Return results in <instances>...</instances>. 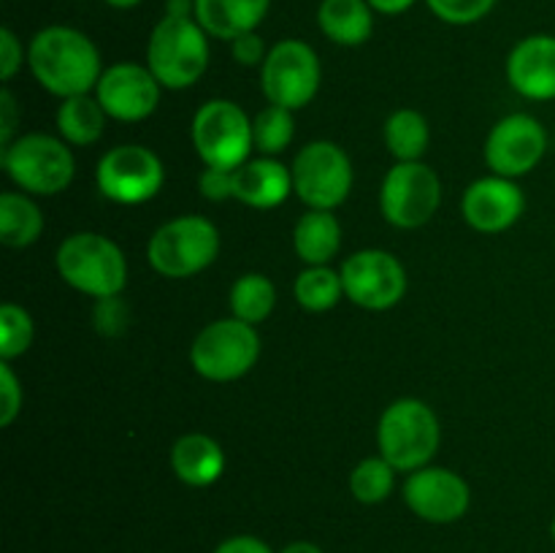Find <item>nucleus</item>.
<instances>
[{"label": "nucleus", "mask_w": 555, "mask_h": 553, "mask_svg": "<svg viewBox=\"0 0 555 553\" xmlns=\"http://www.w3.org/2000/svg\"><path fill=\"white\" fill-rule=\"evenodd\" d=\"M27 65L43 90L57 98L90 95L101 81V52L85 33L68 25H49L33 36Z\"/></svg>", "instance_id": "nucleus-1"}, {"label": "nucleus", "mask_w": 555, "mask_h": 553, "mask_svg": "<svg viewBox=\"0 0 555 553\" xmlns=\"http://www.w3.org/2000/svg\"><path fill=\"white\" fill-rule=\"evenodd\" d=\"M146 65L168 90H188L209 65V33L195 16L163 14L146 43Z\"/></svg>", "instance_id": "nucleus-2"}, {"label": "nucleus", "mask_w": 555, "mask_h": 553, "mask_svg": "<svg viewBox=\"0 0 555 553\" xmlns=\"http://www.w3.org/2000/svg\"><path fill=\"white\" fill-rule=\"evenodd\" d=\"M60 276L74 291L92 298H114L128 285V260L122 249L103 233H70L54 255Z\"/></svg>", "instance_id": "nucleus-3"}, {"label": "nucleus", "mask_w": 555, "mask_h": 553, "mask_svg": "<svg viewBox=\"0 0 555 553\" xmlns=\"http://www.w3.org/2000/svg\"><path fill=\"white\" fill-rule=\"evenodd\" d=\"M442 428L426 401L399 399L383 412L377 426L379 455L396 472H417L431 464L439 450Z\"/></svg>", "instance_id": "nucleus-4"}, {"label": "nucleus", "mask_w": 555, "mask_h": 553, "mask_svg": "<svg viewBox=\"0 0 555 553\" xmlns=\"http://www.w3.org/2000/svg\"><path fill=\"white\" fill-rule=\"evenodd\" d=\"M220 255V231L211 220L184 215L157 228L146 247L150 266L168 280H184L209 269Z\"/></svg>", "instance_id": "nucleus-5"}, {"label": "nucleus", "mask_w": 555, "mask_h": 553, "mask_svg": "<svg viewBox=\"0 0 555 553\" xmlns=\"http://www.w3.org/2000/svg\"><path fill=\"white\" fill-rule=\"evenodd\" d=\"M11 182L30 195H57L74 182V152L49 133H25L0 150Z\"/></svg>", "instance_id": "nucleus-6"}, {"label": "nucleus", "mask_w": 555, "mask_h": 553, "mask_svg": "<svg viewBox=\"0 0 555 553\" xmlns=\"http://www.w3.org/2000/svg\"><path fill=\"white\" fill-rule=\"evenodd\" d=\"M260 358V336L255 325L238 318L215 320L195 336L190 363L211 383H233L244 377Z\"/></svg>", "instance_id": "nucleus-7"}, {"label": "nucleus", "mask_w": 555, "mask_h": 553, "mask_svg": "<svg viewBox=\"0 0 555 553\" xmlns=\"http://www.w3.org/2000/svg\"><path fill=\"white\" fill-rule=\"evenodd\" d=\"M193 146L206 168L233 171L249 160L255 150L253 119L238 108V103L215 98L206 101L193 117Z\"/></svg>", "instance_id": "nucleus-8"}, {"label": "nucleus", "mask_w": 555, "mask_h": 553, "mask_svg": "<svg viewBox=\"0 0 555 553\" xmlns=\"http://www.w3.org/2000/svg\"><path fill=\"white\" fill-rule=\"evenodd\" d=\"M320 79H323V68H320L318 52L298 38L274 43L266 54V63L260 65L263 95L269 98V103L285 106L291 112L312 103L320 90Z\"/></svg>", "instance_id": "nucleus-9"}, {"label": "nucleus", "mask_w": 555, "mask_h": 553, "mask_svg": "<svg viewBox=\"0 0 555 553\" xmlns=\"http://www.w3.org/2000/svg\"><path fill=\"white\" fill-rule=\"evenodd\" d=\"M293 193L309 209L334 211L352 190V163L334 141H312L296 155L291 166Z\"/></svg>", "instance_id": "nucleus-10"}, {"label": "nucleus", "mask_w": 555, "mask_h": 553, "mask_svg": "<svg viewBox=\"0 0 555 553\" xmlns=\"http://www.w3.org/2000/svg\"><path fill=\"white\" fill-rule=\"evenodd\" d=\"M439 204H442V182L426 163H396L385 173L379 209L390 226L404 228V231L426 226L437 215Z\"/></svg>", "instance_id": "nucleus-11"}, {"label": "nucleus", "mask_w": 555, "mask_h": 553, "mask_svg": "<svg viewBox=\"0 0 555 553\" xmlns=\"http://www.w3.org/2000/svg\"><path fill=\"white\" fill-rule=\"evenodd\" d=\"M166 182L160 157L141 144H119L98 160L95 184L101 195L122 206H139L155 198Z\"/></svg>", "instance_id": "nucleus-12"}, {"label": "nucleus", "mask_w": 555, "mask_h": 553, "mask_svg": "<svg viewBox=\"0 0 555 553\" xmlns=\"http://www.w3.org/2000/svg\"><path fill=\"white\" fill-rule=\"evenodd\" d=\"M345 296L356 307L383 312L396 307L406 293V271L396 255L385 249H361L352 253L341 266Z\"/></svg>", "instance_id": "nucleus-13"}, {"label": "nucleus", "mask_w": 555, "mask_h": 553, "mask_svg": "<svg viewBox=\"0 0 555 553\" xmlns=\"http://www.w3.org/2000/svg\"><path fill=\"white\" fill-rule=\"evenodd\" d=\"M547 152V133L531 114L499 119L486 141V163L496 177L518 179L540 166Z\"/></svg>", "instance_id": "nucleus-14"}, {"label": "nucleus", "mask_w": 555, "mask_h": 553, "mask_svg": "<svg viewBox=\"0 0 555 553\" xmlns=\"http://www.w3.org/2000/svg\"><path fill=\"white\" fill-rule=\"evenodd\" d=\"M404 502L426 524H455L472 504V491L461 475L444 466H423L410 472L404 483Z\"/></svg>", "instance_id": "nucleus-15"}, {"label": "nucleus", "mask_w": 555, "mask_h": 553, "mask_svg": "<svg viewBox=\"0 0 555 553\" xmlns=\"http://www.w3.org/2000/svg\"><path fill=\"white\" fill-rule=\"evenodd\" d=\"M160 87L163 85L155 79L150 65L114 63L103 70L95 87V98L101 101L108 119L141 123L160 103Z\"/></svg>", "instance_id": "nucleus-16"}, {"label": "nucleus", "mask_w": 555, "mask_h": 553, "mask_svg": "<svg viewBox=\"0 0 555 553\" xmlns=\"http://www.w3.org/2000/svg\"><path fill=\"white\" fill-rule=\"evenodd\" d=\"M526 209L524 190L504 177L477 179L466 188L461 211L477 233H502L520 220Z\"/></svg>", "instance_id": "nucleus-17"}, {"label": "nucleus", "mask_w": 555, "mask_h": 553, "mask_svg": "<svg viewBox=\"0 0 555 553\" xmlns=\"http://www.w3.org/2000/svg\"><path fill=\"white\" fill-rule=\"evenodd\" d=\"M507 81L529 101L555 98V36H529L507 57Z\"/></svg>", "instance_id": "nucleus-18"}, {"label": "nucleus", "mask_w": 555, "mask_h": 553, "mask_svg": "<svg viewBox=\"0 0 555 553\" xmlns=\"http://www.w3.org/2000/svg\"><path fill=\"white\" fill-rule=\"evenodd\" d=\"M293 193V171L274 157H258L233 168V198L253 209H276Z\"/></svg>", "instance_id": "nucleus-19"}, {"label": "nucleus", "mask_w": 555, "mask_h": 553, "mask_svg": "<svg viewBox=\"0 0 555 553\" xmlns=\"http://www.w3.org/2000/svg\"><path fill=\"white\" fill-rule=\"evenodd\" d=\"M171 470L184 486L206 488L225 472V453L209 434H184L171 448Z\"/></svg>", "instance_id": "nucleus-20"}, {"label": "nucleus", "mask_w": 555, "mask_h": 553, "mask_svg": "<svg viewBox=\"0 0 555 553\" xmlns=\"http://www.w3.org/2000/svg\"><path fill=\"white\" fill-rule=\"evenodd\" d=\"M271 0H195V20L211 38L231 43L253 33L269 14Z\"/></svg>", "instance_id": "nucleus-21"}, {"label": "nucleus", "mask_w": 555, "mask_h": 553, "mask_svg": "<svg viewBox=\"0 0 555 553\" xmlns=\"http://www.w3.org/2000/svg\"><path fill=\"white\" fill-rule=\"evenodd\" d=\"M318 27L339 47H361L372 38L374 9L369 0H323L318 5Z\"/></svg>", "instance_id": "nucleus-22"}, {"label": "nucleus", "mask_w": 555, "mask_h": 553, "mask_svg": "<svg viewBox=\"0 0 555 553\" xmlns=\"http://www.w3.org/2000/svg\"><path fill=\"white\" fill-rule=\"evenodd\" d=\"M293 249L307 266H328L341 249V226L334 211L312 209L293 228Z\"/></svg>", "instance_id": "nucleus-23"}, {"label": "nucleus", "mask_w": 555, "mask_h": 553, "mask_svg": "<svg viewBox=\"0 0 555 553\" xmlns=\"http://www.w3.org/2000/svg\"><path fill=\"white\" fill-rule=\"evenodd\" d=\"M106 119L108 114L103 112L98 98L74 95L60 103L54 123H57V133L65 144L90 146L103 136Z\"/></svg>", "instance_id": "nucleus-24"}, {"label": "nucleus", "mask_w": 555, "mask_h": 553, "mask_svg": "<svg viewBox=\"0 0 555 553\" xmlns=\"http://www.w3.org/2000/svg\"><path fill=\"white\" fill-rule=\"evenodd\" d=\"M43 231V215L25 193L0 195V242L11 249L30 247Z\"/></svg>", "instance_id": "nucleus-25"}, {"label": "nucleus", "mask_w": 555, "mask_h": 553, "mask_svg": "<svg viewBox=\"0 0 555 553\" xmlns=\"http://www.w3.org/2000/svg\"><path fill=\"white\" fill-rule=\"evenodd\" d=\"M431 141L428 119L415 108H399L385 123V146L399 163L421 160Z\"/></svg>", "instance_id": "nucleus-26"}, {"label": "nucleus", "mask_w": 555, "mask_h": 553, "mask_svg": "<svg viewBox=\"0 0 555 553\" xmlns=\"http://www.w3.org/2000/svg\"><path fill=\"white\" fill-rule=\"evenodd\" d=\"M276 304V287L266 274L249 271V274L238 276L231 287V312L233 318L244 320L249 325H258L274 312Z\"/></svg>", "instance_id": "nucleus-27"}, {"label": "nucleus", "mask_w": 555, "mask_h": 553, "mask_svg": "<svg viewBox=\"0 0 555 553\" xmlns=\"http://www.w3.org/2000/svg\"><path fill=\"white\" fill-rule=\"evenodd\" d=\"M296 301L309 312H328L345 296V282L341 271L328 269V266H309L296 276Z\"/></svg>", "instance_id": "nucleus-28"}, {"label": "nucleus", "mask_w": 555, "mask_h": 553, "mask_svg": "<svg viewBox=\"0 0 555 553\" xmlns=\"http://www.w3.org/2000/svg\"><path fill=\"white\" fill-rule=\"evenodd\" d=\"M293 136H296V123H293V112L285 106H274L269 103L260 108L253 119V141L255 150L263 157L282 155L291 146Z\"/></svg>", "instance_id": "nucleus-29"}, {"label": "nucleus", "mask_w": 555, "mask_h": 553, "mask_svg": "<svg viewBox=\"0 0 555 553\" xmlns=\"http://www.w3.org/2000/svg\"><path fill=\"white\" fill-rule=\"evenodd\" d=\"M393 466L383 459H363L350 475V491L361 504H379L393 491Z\"/></svg>", "instance_id": "nucleus-30"}, {"label": "nucleus", "mask_w": 555, "mask_h": 553, "mask_svg": "<svg viewBox=\"0 0 555 553\" xmlns=\"http://www.w3.org/2000/svg\"><path fill=\"white\" fill-rule=\"evenodd\" d=\"M33 336H36V325L27 309L20 304H3L0 307V358L3 361H14L22 352L30 350Z\"/></svg>", "instance_id": "nucleus-31"}, {"label": "nucleus", "mask_w": 555, "mask_h": 553, "mask_svg": "<svg viewBox=\"0 0 555 553\" xmlns=\"http://www.w3.org/2000/svg\"><path fill=\"white\" fill-rule=\"evenodd\" d=\"M426 5L448 25H472L491 14L496 0H426Z\"/></svg>", "instance_id": "nucleus-32"}, {"label": "nucleus", "mask_w": 555, "mask_h": 553, "mask_svg": "<svg viewBox=\"0 0 555 553\" xmlns=\"http://www.w3.org/2000/svg\"><path fill=\"white\" fill-rule=\"evenodd\" d=\"M22 412V385L9 361L0 363V426H11Z\"/></svg>", "instance_id": "nucleus-33"}, {"label": "nucleus", "mask_w": 555, "mask_h": 553, "mask_svg": "<svg viewBox=\"0 0 555 553\" xmlns=\"http://www.w3.org/2000/svg\"><path fill=\"white\" fill-rule=\"evenodd\" d=\"M27 60V52L22 49V41L16 38V33L11 27L0 30V79L11 81L16 76V70L22 68V63Z\"/></svg>", "instance_id": "nucleus-34"}, {"label": "nucleus", "mask_w": 555, "mask_h": 553, "mask_svg": "<svg viewBox=\"0 0 555 553\" xmlns=\"http://www.w3.org/2000/svg\"><path fill=\"white\" fill-rule=\"evenodd\" d=\"M198 188L201 195L206 201H215V204L233 198V171H225V168H204V173L198 179Z\"/></svg>", "instance_id": "nucleus-35"}, {"label": "nucleus", "mask_w": 555, "mask_h": 553, "mask_svg": "<svg viewBox=\"0 0 555 553\" xmlns=\"http://www.w3.org/2000/svg\"><path fill=\"white\" fill-rule=\"evenodd\" d=\"M125 304L119 301V296L114 298H101L95 309V325L103 336H117L125 331Z\"/></svg>", "instance_id": "nucleus-36"}, {"label": "nucleus", "mask_w": 555, "mask_h": 553, "mask_svg": "<svg viewBox=\"0 0 555 553\" xmlns=\"http://www.w3.org/2000/svg\"><path fill=\"white\" fill-rule=\"evenodd\" d=\"M231 54L238 65H263L269 49H266L263 38L253 30V33H244V36L233 38Z\"/></svg>", "instance_id": "nucleus-37"}, {"label": "nucleus", "mask_w": 555, "mask_h": 553, "mask_svg": "<svg viewBox=\"0 0 555 553\" xmlns=\"http://www.w3.org/2000/svg\"><path fill=\"white\" fill-rule=\"evenodd\" d=\"M211 553H274V551H271L269 542H263L260 537L236 535L222 540Z\"/></svg>", "instance_id": "nucleus-38"}, {"label": "nucleus", "mask_w": 555, "mask_h": 553, "mask_svg": "<svg viewBox=\"0 0 555 553\" xmlns=\"http://www.w3.org/2000/svg\"><path fill=\"white\" fill-rule=\"evenodd\" d=\"M14 128H16V101L11 95V90L0 92V150L14 141Z\"/></svg>", "instance_id": "nucleus-39"}, {"label": "nucleus", "mask_w": 555, "mask_h": 553, "mask_svg": "<svg viewBox=\"0 0 555 553\" xmlns=\"http://www.w3.org/2000/svg\"><path fill=\"white\" fill-rule=\"evenodd\" d=\"M369 5H372L377 14L396 16V14H404V11H410L412 5H415V0H369Z\"/></svg>", "instance_id": "nucleus-40"}, {"label": "nucleus", "mask_w": 555, "mask_h": 553, "mask_svg": "<svg viewBox=\"0 0 555 553\" xmlns=\"http://www.w3.org/2000/svg\"><path fill=\"white\" fill-rule=\"evenodd\" d=\"M280 553H323V548L314 545V542H307V540H296V542H291V545L282 548Z\"/></svg>", "instance_id": "nucleus-41"}, {"label": "nucleus", "mask_w": 555, "mask_h": 553, "mask_svg": "<svg viewBox=\"0 0 555 553\" xmlns=\"http://www.w3.org/2000/svg\"><path fill=\"white\" fill-rule=\"evenodd\" d=\"M103 3H108V5H112V9L125 11V9H135V5L141 3V0H103Z\"/></svg>", "instance_id": "nucleus-42"}, {"label": "nucleus", "mask_w": 555, "mask_h": 553, "mask_svg": "<svg viewBox=\"0 0 555 553\" xmlns=\"http://www.w3.org/2000/svg\"><path fill=\"white\" fill-rule=\"evenodd\" d=\"M551 535H553V542H555V518H553V526H551Z\"/></svg>", "instance_id": "nucleus-43"}]
</instances>
